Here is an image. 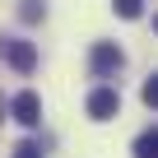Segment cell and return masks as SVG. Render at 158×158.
Masks as SVG:
<instances>
[{
    "instance_id": "obj_1",
    "label": "cell",
    "mask_w": 158,
    "mask_h": 158,
    "mask_svg": "<svg viewBox=\"0 0 158 158\" xmlns=\"http://www.w3.org/2000/svg\"><path fill=\"white\" fill-rule=\"evenodd\" d=\"M121 65H126V56H121V47H116V42H93V51H89V70H93L98 79L116 74Z\"/></svg>"
},
{
    "instance_id": "obj_2",
    "label": "cell",
    "mask_w": 158,
    "mask_h": 158,
    "mask_svg": "<svg viewBox=\"0 0 158 158\" xmlns=\"http://www.w3.org/2000/svg\"><path fill=\"white\" fill-rule=\"evenodd\" d=\"M0 56H5L19 74H28V70L37 65V47H33V42H23V37H0Z\"/></svg>"
},
{
    "instance_id": "obj_3",
    "label": "cell",
    "mask_w": 158,
    "mask_h": 158,
    "mask_svg": "<svg viewBox=\"0 0 158 158\" xmlns=\"http://www.w3.org/2000/svg\"><path fill=\"white\" fill-rule=\"evenodd\" d=\"M121 112V93L116 89H98V93H89V116L93 121H112Z\"/></svg>"
},
{
    "instance_id": "obj_4",
    "label": "cell",
    "mask_w": 158,
    "mask_h": 158,
    "mask_svg": "<svg viewBox=\"0 0 158 158\" xmlns=\"http://www.w3.org/2000/svg\"><path fill=\"white\" fill-rule=\"evenodd\" d=\"M14 121H19V126H37V121H42V98H37L33 89H23V93L14 98Z\"/></svg>"
},
{
    "instance_id": "obj_5",
    "label": "cell",
    "mask_w": 158,
    "mask_h": 158,
    "mask_svg": "<svg viewBox=\"0 0 158 158\" xmlns=\"http://www.w3.org/2000/svg\"><path fill=\"white\" fill-rule=\"evenodd\" d=\"M135 158H158V135H153V130H144V135L135 139Z\"/></svg>"
},
{
    "instance_id": "obj_6",
    "label": "cell",
    "mask_w": 158,
    "mask_h": 158,
    "mask_svg": "<svg viewBox=\"0 0 158 158\" xmlns=\"http://www.w3.org/2000/svg\"><path fill=\"white\" fill-rule=\"evenodd\" d=\"M112 5H116L121 19H139V14H144V0H112Z\"/></svg>"
},
{
    "instance_id": "obj_7",
    "label": "cell",
    "mask_w": 158,
    "mask_h": 158,
    "mask_svg": "<svg viewBox=\"0 0 158 158\" xmlns=\"http://www.w3.org/2000/svg\"><path fill=\"white\" fill-rule=\"evenodd\" d=\"M19 19L23 23H37L42 19V0H19Z\"/></svg>"
},
{
    "instance_id": "obj_8",
    "label": "cell",
    "mask_w": 158,
    "mask_h": 158,
    "mask_svg": "<svg viewBox=\"0 0 158 158\" xmlns=\"http://www.w3.org/2000/svg\"><path fill=\"white\" fill-rule=\"evenodd\" d=\"M14 158H42V149H37V144H33V139H23V144H19V149H14Z\"/></svg>"
},
{
    "instance_id": "obj_9",
    "label": "cell",
    "mask_w": 158,
    "mask_h": 158,
    "mask_svg": "<svg viewBox=\"0 0 158 158\" xmlns=\"http://www.w3.org/2000/svg\"><path fill=\"white\" fill-rule=\"evenodd\" d=\"M144 102H149V107H158V79H149V84H144Z\"/></svg>"
}]
</instances>
